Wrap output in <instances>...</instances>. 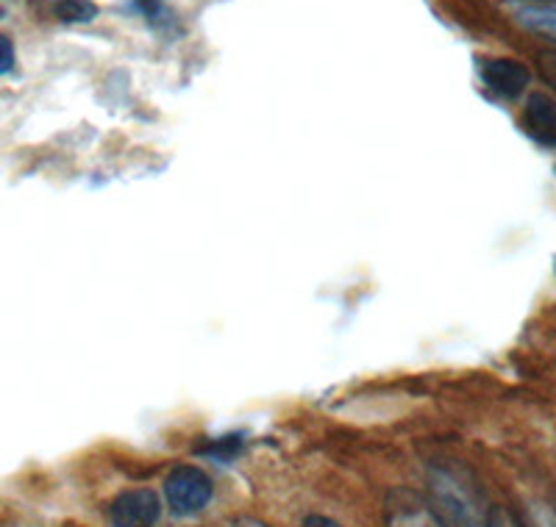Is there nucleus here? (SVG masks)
I'll list each match as a JSON object with an SVG mask.
<instances>
[{"instance_id": "f03ea898", "label": "nucleus", "mask_w": 556, "mask_h": 527, "mask_svg": "<svg viewBox=\"0 0 556 527\" xmlns=\"http://www.w3.org/2000/svg\"><path fill=\"white\" fill-rule=\"evenodd\" d=\"M215 497V486L212 477L201 470V466L181 464L170 470L165 477V500L167 509L176 516H195L206 509Z\"/></svg>"}, {"instance_id": "1a4fd4ad", "label": "nucleus", "mask_w": 556, "mask_h": 527, "mask_svg": "<svg viewBox=\"0 0 556 527\" xmlns=\"http://www.w3.org/2000/svg\"><path fill=\"white\" fill-rule=\"evenodd\" d=\"M137 9L142 12V17H148L151 26L156 28L173 26V12L167 9V0H137Z\"/></svg>"}, {"instance_id": "39448f33", "label": "nucleus", "mask_w": 556, "mask_h": 527, "mask_svg": "<svg viewBox=\"0 0 556 527\" xmlns=\"http://www.w3.org/2000/svg\"><path fill=\"white\" fill-rule=\"evenodd\" d=\"M520 126L538 145L556 147V103L551 101L548 94L531 92L526 98Z\"/></svg>"}, {"instance_id": "dca6fc26", "label": "nucleus", "mask_w": 556, "mask_h": 527, "mask_svg": "<svg viewBox=\"0 0 556 527\" xmlns=\"http://www.w3.org/2000/svg\"><path fill=\"white\" fill-rule=\"evenodd\" d=\"M554 272H556V264H554Z\"/></svg>"}, {"instance_id": "f8f14e48", "label": "nucleus", "mask_w": 556, "mask_h": 527, "mask_svg": "<svg viewBox=\"0 0 556 527\" xmlns=\"http://www.w3.org/2000/svg\"><path fill=\"white\" fill-rule=\"evenodd\" d=\"M538 62H540V73H543L545 81L556 89V53H543Z\"/></svg>"}, {"instance_id": "20e7f679", "label": "nucleus", "mask_w": 556, "mask_h": 527, "mask_svg": "<svg viewBox=\"0 0 556 527\" xmlns=\"http://www.w3.org/2000/svg\"><path fill=\"white\" fill-rule=\"evenodd\" d=\"M479 76L501 101H518L531 83V73L518 59H481Z\"/></svg>"}, {"instance_id": "f257e3e1", "label": "nucleus", "mask_w": 556, "mask_h": 527, "mask_svg": "<svg viewBox=\"0 0 556 527\" xmlns=\"http://www.w3.org/2000/svg\"><path fill=\"white\" fill-rule=\"evenodd\" d=\"M426 502L445 527H490L493 509L473 477L448 464H434L426 480Z\"/></svg>"}, {"instance_id": "9d476101", "label": "nucleus", "mask_w": 556, "mask_h": 527, "mask_svg": "<svg viewBox=\"0 0 556 527\" xmlns=\"http://www.w3.org/2000/svg\"><path fill=\"white\" fill-rule=\"evenodd\" d=\"M14 69V42L7 37V34H0V76H7Z\"/></svg>"}, {"instance_id": "423d86ee", "label": "nucleus", "mask_w": 556, "mask_h": 527, "mask_svg": "<svg viewBox=\"0 0 556 527\" xmlns=\"http://www.w3.org/2000/svg\"><path fill=\"white\" fill-rule=\"evenodd\" d=\"M387 527H445L424 497L395 491L387 505Z\"/></svg>"}, {"instance_id": "7ed1b4c3", "label": "nucleus", "mask_w": 556, "mask_h": 527, "mask_svg": "<svg viewBox=\"0 0 556 527\" xmlns=\"http://www.w3.org/2000/svg\"><path fill=\"white\" fill-rule=\"evenodd\" d=\"M159 516H162V502L151 489H128L114 497L109 505L112 527H156Z\"/></svg>"}, {"instance_id": "ddd939ff", "label": "nucleus", "mask_w": 556, "mask_h": 527, "mask_svg": "<svg viewBox=\"0 0 556 527\" xmlns=\"http://www.w3.org/2000/svg\"><path fill=\"white\" fill-rule=\"evenodd\" d=\"M304 527H340L334 519H329V516H306L304 519Z\"/></svg>"}, {"instance_id": "4468645a", "label": "nucleus", "mask_w": 556, "mask_h": 527, "mask_svg": "<svg viewBox=\"0 0 556 527\" xmlns=\"http://www.w3.org/2000/svg\"><path fill=\"white\" fill-rule=\"evenodd\" d=\"M242 525H245V527H262V525H256V522H242Z\"/></svg>"}, {"instance_id": "0eeeda50", "label": "nucleus", "mask_w": 556, "mask_h": 527, "mask_svg": "<svg viewBox=\"0 0 556 527\" xmlns=\"http://www.w3.org/2000/svg\"><path fill=\"white\" fill-rule=\"evenodd\" d=\"M515 20L526 31L556 42V7H543V3H529V7L515 9Z\"/></svg>"}, {"instance_id": "9b49d317", "label": "nucleus", "mask_w": 556, "mask_h": 527, "mask_svg": "<svg viewBox=\"0 0 556 527\" xmlns=\"http://www.w3.org/2000/svg\"><path fill=\"white\" fill-rule=\"evenodd\" d=\"M490 527H529L518 514L504 509H493V516H490Z\"/></svg>"}, {"instance_id": "6e6552de", "label": "nucleus", "mask_w": 556, "mask_h": 527, "mask_svg": "<svg viewBox=\"0 0 556 527\" xmlns=\"http://www.w3.org/2000/svg\"><path fill=\"white\" fill-rule=\"evenodd\" d=\"M53 14L62 23L76 26V23H92L98 17V7L92 0H56L53 3Z\"/></svg>"}, {"instance_id": "2eb2a0df", "label": "nucleus", "mask_w": 556, "mask_h": 527, "mask_svg": "<svg viewBox=\"0 0 556 527\" xmlns=\"http://www.w3.org/2000/svg\"><path fill=\"white\" fill-rule=\"evenodd\" d=\"M529 3H543V0H529Z\"/></svg>"}]
</instances>
